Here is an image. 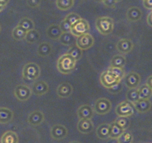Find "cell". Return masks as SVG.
<instances>
[{
    "instance_id": "6da1fadb",
    "label": "cell",
    "mask_w": 152,
    "mask_h": 143,
    "mask_svg": "<svg viewBox=\"0 0 152 143\" xmlns=\"http://www.w3.org/2000/svg\"><path fill=\"white\" fill-rule=\"evenodd\" d=\"M75 60H74L69 54L66 53L59 57L57 62V69L61 73L70 74L76 66Z\"/></svg>"
},
{
    "instance_id": "7a4b0ae2",
    "label": "cell",
    "mask_w": 152,
    "mask_h": 143,
    "mask_svg": "<svg viewBox=\"0 0 152 143\" xmlns=\"http://www.w3.org/2000/svg\"><path fill=\"white\" fill-rule=\"evenodd\" d=\"M40 74V69L39 65L35 63L26 64L22 70V76L26 81H35L39 78Z\"/></svg>"
},
{
    "instance_id": "3957f363",
    "label": "cell",
    "mask_w": 152,
    "mask_h": 143,
    "mask_svg": "<svg viewBox=\"0 0 152 143\" xmlns=\"http://www.w3.org/2000/svg\"><path fill=\"white\" fill-rule=\"evenodd\" d=\"M96 27L97 30L103 35H108L113 30V20L109 17H101L96 21Z\"/></svg>"
},
{
    "instance_id": "277c9868",
    "label": "cell",
    "mask_w": 152,
    "mask_h": 143,
    "mask_svg": "<svg viewBox=\"0 0 152 143\" xmlns=\"http://www.w3.org/2000/svg\"><path fill=\"white\" fill-rule=\"evenodd\" d=\"M89 31H90V25L86 19L80 18L71 26V33L75 37H78L83 34L89 33Z\"/></svg>"
},
{
    "instance_id": "5b68a950",
    "label": "cell",
    "mask_w": 152,
    "mask_h": 143,
    "mask_svg": "<svg viewBox=\"0 0 152 143\" xmlns=\"http://www.w3.org/2000/svg\"><path fill=\"white\" fill-rule=\"evenodd\" d=\"M135 111L134 105L128 101H124L119 103L116 108V113L118 116L129 117L134 114Z\"/></svg>"
},
{
    "instance_id": "8992f818",
    "label": "cell",
    "mask_w": 152,
    "mask_h": 143,
    "mask_svg": "<svg viewBox=\"0 0 152 143\" xmlns=\"http://www.w3.org/2000/svg\"><path fill=\"white\" fill-rule=\"evenodd\" d=\"M111 108V102L108 99L101 98V99H98L95 102L94 111L98 114H105L110 111Z\"/></svg>"
},
{
    "instance_id": "52a82bcc",
    "label": "cell",
    "mask_w": 152,
    "mask_h": 143,
    "mask_svg": "<svg viewBox=\"0 0 152 143\" xmlns=\"http://www.w3.org/2000/svg\"><path fill=\"white\" fill-rule=\"evenodd\" d=\"M94 43V40L92 36L90 35V33H86V34L77 37L75 45L80 49L86 50L92 47Z\"/></svg>"
},
{
    "instance_id": "ba28073f",
    "label": "cell",
    "mask_w": 152,
    "mask_h": 143,
    "mask_svg": "<svg viewBox=\"0 0 152 143\" xmlns=\"http://www.w3.org/2000/svg\"><path fill=\"white\" fill-rule=\"evenodd\" d=\"M32 95V91L28 86L23 85H18L14 89V95L15 97L20 101H26L30 98Z\"/></svg>"
},
{
    "instance_id": "9c48e42d",
    "label": "cell",
    "mask_w": 152,
    "mask_h": 143,
    "mask_svg": "<svg viewBox=\"0 0 152 143\" xmlns=\"http://www.w3.org/2000/svg\"><path fill=\"white\" fill-rule=\"evenodd\" d=\"M124 83L129 89L138 88L140 83V76L136 72H129L124 76Z\"/></svg>"
},
{
    "instance_id": "30bf717a",
    "label": "cell",
    "mask_w": 152,
    "mask_h": 143,
    "mask_svg": "<svg viewBox=\"0 0 152 143\" xmlns=\"http://www.w3.org/2000/svg\"><path fill=\"white\" fill-rule=\"evenodd\" d=\"M67 135V130L63 125H56L51 130V136L55 140H60L66 138Z\"/></svg>"
},
{
    "instance_id": "8fae6325",
    "label": "cell",
    "mask_w": 152,
    "mask_h": 143,
    "mask_svg": "<svg viewBox=\"0 0 152 143\" xmlns=\"http://www.w3.org/2000/svg\"><path fill=\"white\" fill-rule=\"evenodd\" d=\"M100 80H101L102 85L104 86V88H106L107 89L113 87L115 83L118 82L116 80V79L108 70L102 72L101 77H100Z\"/></svg>"
},
{
    "instance_id": "7c38bea8",
    "label": "cell",
    "mask_w": 152,
    "mask_h": 143,
    "mask_svg": "<svg viewBox=\"0 0 152 143\" xmlns=\"http://www.w3.org/2000/svg\"><path fill=\"white\" fill-rule=\"evenodd\" d=\"M116 48L121 54H126L132 50L134 44L129 39H121L116 44Z\"/></svg>"
},
{
    "instance_id": "4fadbf2b",
    "label": "cell",
    "mask_w": 152,
    "mask_h": 143,
    "mask_svg": "<svg viewBox=\"0 0 152 143\" xmlns=\"http://www.w3.org/2000/svg\"><path fill=\"white\" fill-rule=\"evenodd\" d=\"M49 87L48 85V83L45 81L40 80L37 81L33 84L32 87V92L37 95H45L48 91Z\"/></svg>"
},
{
    "instance_id": "5bb4252c",
    "label": "cell",
    "mask_w": 152,
    "mask_h": 143,
    "mask_svg": "<svg viewBox=\"0 0 152 143\" xmlns=\"http://www.w3.org/2000/svg\"><path fill=\"white\" fill-rule=\"evenodd\" d=\"M45 121V115L41 111H34L28 117V123L32 126H39Z\"/></svg>"
},
{
    "instance_id": "9a60e30c",
    "label": "cell",
    "mask_w": 152,
    "mask_h": 143,
    "mask_svg": "<svg viewBox=\"0 0 152 143\" xmlns=\"http://www.w3.org/2000/svg\"><path fill=\"white\" fill-rule=\"evenodd\" d=\"M73 88L68 83H63L57 87V95L60 98H67L72 94Z\"/></svg>"
},
{
    "instance_id": "2e32d148",
    "label": "cell",
    "mask_w": 152,
    "mask_h": 143,
    "mask_svg": "<svg viewBox=\"0 0 152 143\" xmlns=\"http://www.w3.org/2000/svg\"><path fill=\"white\" fill-rule=\"evenodd\" d=\"M94 110L90 105L84 104L78 110V115L80 119H91L94 116Z\"/></svg>"
},
{
    "instance_id": "e0dca14e",
    "label": "cell",
    "mask_w": 152,
    "mask_h": 143,
    "mask_svg": "<svg viewBox=\"0 0 152 143\" xmlns=\"http://www.w3.org/2000/svg\"><path fill=\"white\" fill-rule=\"evenodd\" d=\"M135 111L140 113H146L149 111L151 107V102L149 100H139L133 103Z\"/></svg>"
},
{
    "instance_id": "ac0fdd59",
    "label": "cell",
    "mask_w": 152,
    "mask_h": 143,
    "mask_svg": "<svg viewBox=\"0 0 152 143\" xmlns=\"http://www.w3.org/2000/svg\"><path fill=\"white\" fill-rule=\"evenodd\" d=\"M78 130L83 133H89L94 130V124L90 119H80L78 123Z\"/></svg>"
},
{
    "instance_id": "d6986e66",
    "label": "cell",
    "mask_w": 152,
    "mask_h": 143,
    "mask_svg": "<svg viewBox=\"0 0 152 143\" xmlns=\"http://www.w3.org/2000/svg\"><path fill=\"white\" fill-rule=\"evenodd\" d=\"M126 15H127V18L129 21H138L142 18V11L138 7H132L130 8H128Z\"/></svg>"
},
{
    "instance_id": "ffe728a7",
    "label": "cell",
    "mask_w": 152,
    "mask_h": 143,
    "mask_svg": "<svg viewBox=\"0 0 152 143\" xmlns=\"http://www.w3.org/2000/svg\"><path fill=\"white\" fill-rule=\"evenodd\" d=\"M110 134V126L108 123L101 124L97 129V135L101 139H109Z\"/></svg>"
},
{
    "instance_id": "44dd1931",
    "label": "cell",
    "mask_w": 152,
    "mask_h": 143,
    "mask_svg": "<svg viewBox=\"0 0 152 143\" xmlns=\"http://www.w3.org/2000/svg\"><path fill=\"white\" fill-rule=\"evenodd\" d=\"M62 33L63 32L61 31V29L59 25H56V24L51 25L47 29V35L48 36V38L53 39V40L59 39Z\"/></svg>"
},
{
    "instance_id": "7402d4cb",
    "label": "cell",
    "mask_w": 152,
    "mask_h": 143,
    "mask_svg": "<svg viewBox=\"0 0 152 143\" xmlns=\"http://www.w3.org/2000/svg\"><path fill=\"white\" fill-rule=\"evenodd\" d=\"M59 40L60 43L63 44V45L72 46V45H75L76 37H75L71 32L70 33H62L61 36L59 37Z\"/></svg>"
},
{
    "instance_id": "603a6c76",
    "label": "cell",
    "mask_w": 152,
    "mask_h": 143,
    "mask_svg": "<svg viewBox=\"0 0 152 143\" xmlns=\"http://www.w3.org/2000/svg\"><path fill=\"white\" fill-rule=\"evenodd\" d=\"M14 116V113L8 108L1 107L0 108V123L6 124L11 121Z\"/></svg>"
},
{
    "instance_id": "cb8c5ba5",
    "label": "cell",
    "mask_w": 152,
    "mask_h": 143,
    "mask_svg": "<svg viewBox=\"0 0 152 143\" xmlns=\"http://www.w3.org/2000/svg\"><path fill=\"white\" fill-rule=\"evenodd\" d=\"M140 100H149L152 95V88H149L147 84L140 86L138 88Z\"/></svg>"
},
{
    "instance_id": "d4e9b609",
    "label": "cell",
    "mask_w": 152,
    "mask_h": 143,
    "mask_svg": "<svg viewBox=\"0 0 152 143\" xmlns=\"http://www.w3.org/2000/svg\"><path fill=\"white\" fill-rule=\"evenodd\" d=\"M1 143H18V138L16 133L13 131H7L2 136Z\"/></svg>"
},
{
    "instance_id": "484cf974",
    "label": "cell",
    "mask_w": 152,
    "mask_h": 143,
    "mask_svg": "<svg viewBox=\"0 0 152 143\" xmlns=\"http://www.w3.org/2000/svg\"><path fill=\"white\" fill-rule=\"evenodd\" d=\"M52 52V45L48 42L40 43L37 49V53L40 57H48Z\"/></svg>"
},
{
    "instance_id": "4316f807",
    "label": "cell",
    "mask_w": 152,
    "mask_h": 143,
    "mask_svg": "<svg viewBox=\"0 0 152 143\" xmlns=\"http://www.w3.org/2000/svg\"><path fill=\"white\" fill-rule=\"evenodd\" d=\"M126 64L125 58L122 55H116L111 60V67L124 69Z\"/></svg>"
},
{
    "instance_id": "83f0119b",
    "label": "cell",
    "mask_w": 152,
    "mask_h": 143,
    "mask_svg": "<svg viewBox=\"0 0 152 143\" xmlns=\"http://www.w3.org/2000/svg\"><path fill=\"white\" fill-rule=\"evenodd\" d=\"M110 126V134H109V138H114V139H117V138L121 136V134L124 132V130L117 125V124L113 122L111 124H109Z\"/></svg>"
},
{
    "instance_id": "f1b7e54d",
    "label": "cell",
    "mask_w": 152,
    "mask_h": 143,
    "mask_svg": "<svg viewBox=\"0 0 152 143\" xmlns=\"http://www.w3.org/2000/svg\"><path fill=\"white\" fill-rule=\"evenodd\" d=\"M26 41L28 43H35L40 39V33L36 29H31V30L26 32Z\"/></svg>"
},
{
    "instance_id": "f546056e",
    "label": "cell",
    "mask_w": 152,
    "mask_h": 143,
    "mask_svg": "<svg viewBox=\"0 0 152 143\" xmlns=\"http://www.w3.org/2000/svg\"><path fill=\"white\" fill-rule=\"evenodd\" d=\"M108 71L116 79L117 81H121V80H123V78L125 76V72H124V69L110 67V68L108 69Z\"/></svg>"
},
{
    "instance_id": "4dcf8cb0",
    "label": "cell",
    "mask_w": 152,
    "mask_h": 143,
    "mask_svg": "<svg viewBox=\"0 0 152 143\" xmlns=\"http://www.w3.org/2000/svg\"><path fill=\"white\" fill-rule=\"evenodd\" d=\"M26 31L18 26H17L12 31V36H13L14 39L17 41L23 40L26 38Z\"/></svg>"
},
{
    "instance_id": "1f68e13d",
    "label": "cell",
    "mask_w": 152,
    "mask_h": 143,
    "mask_svg": "<svg viewBox=\"0 0 152 143\" xmlns=\"http://www.w3.org/2000/svg\"><path fill=\"white\" fill-rule=\"evenodd\" d=\"M67 54L70 55L74 60H75L76 61H77V60H78L82 57L83 50L80 49L76 45H74L69 49V51L67 52Z\"/></svg>"
},
{
    "instance_id": "d6a6232c",
    "label": "cell",
    "mask_w": 152,
    "mask_h": 143,
    "mask_svg": "<svg viewBox=\"0 0 152 143\" xmlns=\"http://www.w3.org/2000/svg\"><path fill=\"white\" fill-rule=\"evenodd\" d=\"M126 97H127V101L134 103L136 101L140 100L139 98V91H138V88H132L129 89L128 91L126 94Z\"/></svg>"
},
{
    "instance_id": "836d02e7",
    "label": "cell",
    "mask_w": 152,
    "mask_h": 143,
    "mask_svg": "<svg viewBox=\"0 0 152 143\" xmlns=\"http://www.w3.org/2000/svg\"><path fill=\"white\" fill-rule=\"evenodd\" d=\"M18 26L21 27L22 29H24L26 32H28V31L34 29V23H33V21L31 19L27 18L21 19V21L18 22Z\"/></svg>"
},
{
    "instance_id": "e575fe53",
    "label": "cell",
    "mask_w": 152,
    "mask_h": 143,
    "mask_svg": "<svg viewBox=\"0 0 152 143\" xmlns=\"http://www.w3.org/2000/svg\"><path fill=\"white\" fill-rule=\"evenodd\" d=\"M118 143H132L133 135L130 131L124 130L121 136L117 138Z\"/></svg>"
},
{
    "instance_id": "d590c367",
    "label": "cell",
    "mask_w": 152,
    "mask_h": 143,
    "mask_svg": "<svg viewBox=\"0 0 152 143\" xmlns=\"http://www.w3.org/2000/svg\"><path fill=\"white\" fill-rule=\"evenodd\" d=\"M74 0H56V6L59 10H67L72 7Z\"/></svg>"
},
{
    "instance_id": "8d00e7d4",
    "label": "cell",
    "mask_w": 152,
    "mask_h": 143,
    "mask_svg": "<svg viewBox=\"0 0 152 143\" xmlns=\"http://www.w3.org/2000/svg\"><path fill=\"white\" fill-rule=\"evenodd\" d=\"M115 122H116L123 130H126L129 127V126H130V120H129V119H128V117L118 116V118L116 119Z\"/></svg>"
},
{
    "instance_id": "74e56055",
    "label": "cell",
    "mask_w": 152,
    "mask_h": 143,
    "mask_svg": "<svg viewBox=\"0 0 152 143\" xmlns=\"http://www.w3.org/2000/svg\"><path fill=\"white\" fill-rule=\"evenodd\" d=\"M80 16L78 15L75 13H71V14H69L65 18V20H66L67 22H68L71 26H72L73 24H75L77 21H78L80 19Z\"/></svg>"
},
{
    "instance_id": "f35d334b",
    "label": "cell",
    "mask_w": 152,
    "mask_h": 143,
    "mask_svg": "<svg viewBox=\"0 0 152 143\" xmlns=\"http://www.w3.org/2000/svg\"><path fill=\"white\" fill-rule=\"evenodd\" d=\"M60 29H61V31L63 33H70L71 30V26L67 22V21L64 19L63 21H61L60 25H59Z\"/></svg>"
},
{
    "instance_id": "ab89813d",
    "label": "cell",
    "mask_w": 152,
    "mask_h": 143,
    "mask_svg": "<svg viewBox=\"0 0 152 143\" xmlns=\"http://www.w3.org/2000/svg\"><path fill=\"white\" fill-rule=\"evenodd\" d=\"M108 90L110 93H113V94H116V93H119L122 90V83H121V81H118L117 83H115L113 87L108 88Z\"/></svg>"
},
{
    "instance_id": "60d3db41",
    "label": "cell",
    "mask_w": 152,
    "mask_h": 143,
    "mask_svg": "<svg viewBox=\"0 0 152 143\" xmlns=\"http://www.w3.org/2000/svg\"><path fill=\"white\" fill-rule=\"evenodd\" d=\"M27 3L32 8H36L40 6V0H27Z\"/></svg>"
},
{
    "instance_id": "b9f144b4",
    "label": "cell",
    "mask_w": 152,
    "mask_h": 143,
    "mask_svg": "<svg viewBox=\"0 0 152 143\" xmlns=\"http://www.w3.org/2000/svg\"><path fill=\"white\" fill-rule=\"evenodd\" d=\"M103 3H104V6L108 7H115L116 1L115 0H104V1H103Z\"/></svg>"
},
{
    "instance_id": "7bdbcfd3",
    "label": "cell",
    "mask_w": 152,
    "mask_h": 143,
    "mask_svg": "<svg viewBox=\"0 0 152 143\" xmlns=\"http://www.w3.org/2000/svg\"><path fill=\"white\" fill-rule=\"evenodd\" d=\"M143 6L148 10L152 9V0H143Z\"/></svg>"
},
{
    "instance_id": "ee69618b",
    "label": "cell",
    "mask_w": 152,
    "mask_h": 143,
    "mask_svg": "<svg viewBox=\"0 0 152 143\" xmlns=\"http://www.w3.org/2000/svg\"><path fill=\"white\" fill-rule=\"evenodd\" d=\"M146 84H147L149 88H152V76H149L147 80V82H146Z\"/></svg>"
},
{
    "instance_id": "f6af8a7d",
    "label": "cell",
    "mask_w": 152,
    "mask_h": 143,
    "mask_svg": "<svg viewBox=\"0 0 152 143\" xmlns=\"http://www.w3.org/2000/svg\"><path fill=\"white\" fill-rule=\"evenodd\" d=\"M152 13L151 12L149 14H148V16H147V23H148V25H149L151 27L152 26Z\"/></svg>"
},
{
    "instance_id": "bcb514c9",
    "label": "cell",
    "mask_w": 152,
    "mask_h": 143,
    "mask_svg": "<svg viewBox=\"0 0 152 143\" xmlns=\"http://www.w3.org/2000/svg\"><path fill=\"white\" fill-rule=\"evenodd\" d=\"M9 1L10 0H0V4L2 5L3 7H5L9 2Z\"/></svg>"
},
{
    "instance_id": "7dc6e473",
    "label": "cell",
    "mask_w": 152,
    "mask_h": 143,
    "mask_svg": "<svg viewBox=\"0 0 152 143\" xmlns=\"http://www.w3.org/2000/svg\"><path fill=\"white\" fill-rule=\"evenodd\" d=\"M109 143H118L117 139H114V138H111V140L109 141Z\"/></svg>"
},
{
    "instance_id": "c3c4849f",
    "label": "cell",
    "mask_w": 152,
    "mask_h": 143,
    "mask_svg": "<svg viewBox=\"0 0 152 143\" xmlns=\"http://www.w3.org/2000/svg\"><path fill=\"white\" fill-rule=\"evenodd\" d=\"M4 7H3L2 5L0 4V11H2V10H3V8H4Z\"/></svg>"
},
{
    "instance_id": "681fc988",
    "label": "cell",
    "mask_w": 152,
    "mask_h": 143,
    "mask_svg": "<svg viewBox=\"0 0 152 143\" xmlns=\"http://www.w3.org/2000/svg\"><path fill=\"white\" fill-rule=\"evenodd\" d=\"M95 1H97L98 2H103V1H104V0H95Z\"/></svg>"
},
{
    "instance_id": "f907efd6",
    "label": "cell",
    "mask_w": 152,
    "mask_h": 143,
    "mask_svg": "<svg viewBox=\"0 0 152 143\" xmlns=\"http://www.w3.org/2000/svg\"><path fill=\"white\" fill-rule=\"evenodd\" d=\"M70 143H80V142H71Z\"/></svg>"
},
{
    "instance_id": "816d5d0a",
    "label": "cell",
    "mask_w": 152,
    "mask_h": 143,
    "mask_svg": "<svg viewBox=\"0 0 152 143\" xmlns=\"http://www.w3.org/2000/svg\"><path fill=\"white\" fill-rule=\"evenodd\" d=\"M115 1H116V2H121V1H122V0H115Z\"/></svg>"
},
{
    "instance_id": "f5cc1de1",
    "label": "cell",
    "mask_w": 152,
    "mask_h": 143,
    "mask_svg": "<svg viewBox=\"0 0 152 143\" xmlns=\"http://www.w3.org/2000/svg\"><path fill=\"white\" fill-rule=\"evenodd\" d=\"M0 31H1V26H0Z\"/></svg>"
}]
</instances>
